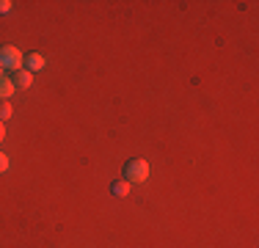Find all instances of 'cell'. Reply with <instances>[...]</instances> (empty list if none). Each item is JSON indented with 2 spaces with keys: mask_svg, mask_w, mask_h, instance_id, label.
I'll use <instances>...</instances> for the list:
<instances>
[{
  "mask_svg": "<svg viewBox=\"0 0 259 248\" xmlns=\"http://www.w3.org/2000/svg\"><path fill=\"white\" fill-rule=\"evenodd\" d=\"M146 177H149V166H146V160L133 157V160H127V163H124V179L130 185L146 182Z\"/></svg>",
  "mask_w": 259,
  "mask_h": 248,
  "instance_id": "6da1fadb",
  "label": "cell"
},
{
  "mask_svg": "<svg viewBox=\"0 0 259 248\" xmlns=\"http://www.w3.org/2000/svg\"><path fill=\"white\" fill-rule=\"evenodd\" d=\"M0 69H9V72L22 69V50H17L11 45L0 47Z\"/></svg>",
  "mask_w": 259,
  "mask_h": 248,
  "instance_id": "7a4b0ae2",
  "label": "cell"
},
{
  "mask_svg": "<svg viewBox=\"0 0 259 248\" xmlns=\"http://www.w3.org/2000/svg\"><path fill=\"white\" fill-rule=\"evenodd\" d=\"M11 83H14V89H30V83H33V74L28 69H17L14 77H11Z\"/></svg>",
  "mask_w": 259,
  "mask_h": 248,
  "instance_id": "3957f363",
  "label": "cell"
},
{
  "mask_svg": "<svg viewBox=\"0 0 259 248\" xmlns=\"http://www.w3.org/2000/svg\"><path fill=\"white\" fill-rule=\"evenodd\" d=\"M130 188H133V185H130L127 179H113V182H110V193L116 198H124L130 193Z\"/></svg>",
  "mask_w": 259,
  "mask_h": 248,
  "instance_id": "277c9868",
  "label": "cell"
},
{
  "mask_svg": "<svg viewBox=\"0 0 259 248\" xmlns=\"http://www.w3.org/2000/svg\"><path fill=\"white\" fill-rule=\"evenodd\" d=\"M41 66H45V58H41L39 53H30V55H25V69L33 74V72H39Z\"/></svg>",
  "mask_w": 259,
  "mask_h": 248,
  "instance_id": "5b68a950",
  "label": "cell"
},
{
  "mask_svg": "<svg viewBox=\"0 0 259 248\" xmlns=\"http://www.w3.org/2000/svg\"><path fill=\"white\" fill-rule=\"evenodd\" d=\"M11 94H14V83H11V77H3V74H0V102L9 99Z\"/></svg>",
  "mask_w": 259,
  "mask_h": 248,
  "instance_id": "8992f818",
  "label": "cell"
},
{
  "mask_svg": "<svg viewBox=\"0 0 259 248\" xmlns=\"http://www.w3.org/2000/svg\"><path fill=\"white\" fill-rule=\"evenodd\" d=\"M6 119H11V105H9V99H3V102H0V121H6Z\"/></svg>",
  "mask_w": 259,
  "mask_h": 248,
  "instance_id": "52a82bcc",
  "label": "cell"
},
{
  "mask_svg": "<svg viewBox=\"0 0 259 248\" xmlns=\"http://www.w3.org/2000/svg\"><path fill=\"white\" fill-rule=\"evenodd\" d=\"M11 11V0H0V14H9Z\"/></svg>",
  "mask_w": 259,
  "mask_h": 248,
  "instance_id": "ba28073f",
  "label": "cell"
},
{
  "mask_svg": "<svg viewBox=\"0 0 259 248\" xmlns=\"http://www.w3.org/2000/svg\"><path fill=\"white\" fill-rule=\"evenodd\" d=\"M3 171H9V157L0 152V174H3Z\"/></svg>",
  "mask_w": 259,
  "mask_h": 248,
  "instance_id": "9c48e42d",
  "label": "cell"
},
{
  "mask_svg": "<svg viewBox=\"0 0 259 248\" xmlns=\"http://www.w3.org/2000/svg\"><path fill=\"white\" fill-rule=\"evenodd\" d=\"M3 138H6V127H3V121H0V144H3Z\"/></svg>",
  "mask_w": 259,
  "mask_h": 248,
  "instance_id": "30bf717a",
  "label": "cell"
}]
</instances>
